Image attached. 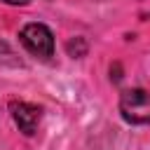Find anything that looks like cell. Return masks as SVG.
Returning <instances> with one entry per match:
<instances>
[{
	"label": "cell",
	"mask_w": 150,
	"mask_h": 150,
	"mask_svg": "<svg viewBox=\"0 0 150 150\" xmlns=\"http://www.w3.org/2000/svg\"><path fill=\"white\" fill-rule=\"evenodd\" d=\"M19 40L21 45L26 47L28 54L38 56V59H52L54 56V33L45 26V23H26L21 30H19Z\"/></svg>",
	"instance_id": "obj_1"
},
{
	"label": "cell",
	"mask_w": 150,
	"mask_h": 150,
	"mask_svg": "<svg viewBox=\"0 0 150 150\" xmlns=\"http://www.w3.org/2000/svg\"><path fill=\"white\" fill-rule=\"evenodd\" d=\"M120 112L131 124H150V91L127 89L120 96Z\"/></svg>",
	"instance_id": "obj_2"
},
{
	"label": "cell",
	"mask_w": 150,
	"mask_h": 150,
	"mask_svg": "<svg viewBox=\"0 0 150 150\" xmlns=\"http://www.w3.org/2000/svg\"><path fill=\"white\" fill-rule=\"evenodd\" d=\"M9 112H12V120H14V124L19 127V131L23 136H33L38 131V124L42 120V108L40 105H33V103H26V101H12Z\"/></svg>",
	"instance_id": "obj_3"
},
{
	"label": "cell",
	"mask_w": 150,
	"mask_h": 150,
	"mask_svg": "<svg viewBox=\"0 0 150 150\" xmlns=\"http://www.w3.org/2000/svg\"><path fill=\"white\" fill-rule=\"evenodd\" d=\"M2 2H7V5H16V7H23V5H28L30 0H2Z\"/></svg>",
	"instance_id": "obj_4"
}]
</instances>
